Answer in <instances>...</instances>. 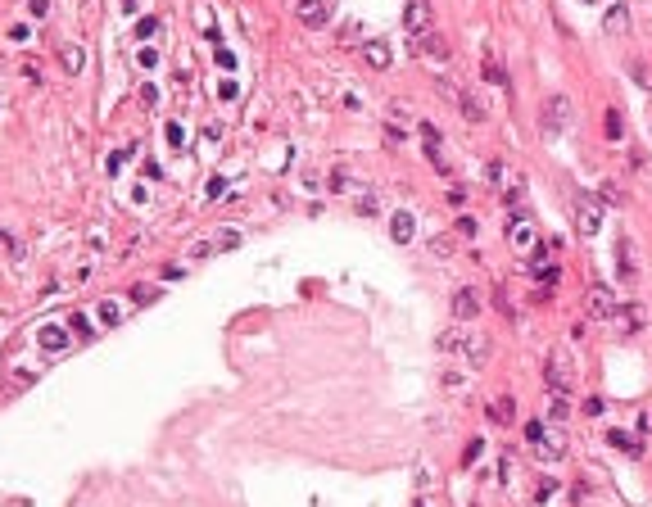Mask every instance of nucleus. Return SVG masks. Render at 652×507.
<instances>
[{"label":"nucleus","mask_w":652,"mask_h":507,"mask_svg":"<svg viewBox=\"0 0 652 507\" xmlns=\"http://www.w3.org/2000/svg\"><path fill=\"white\" fill-rule=\"evenodd\" d=\"M439 349H444V353H462L467 367H485L489 353H494V344H489L481 331H444V336H439Z\"/></svg>","instance_id":"f257e3e1"},{"label":"nucleus","mask_w":652,"mask_h":507,"mask_svg":"<svg viewBox=\"0 0 652 507\" xmlns=\"http://www.w3.org/2000/svg\"><path fill=\"white\" fill-rule=\"evenodd\" d=\"M567 122H571V100H567L562 91H558V95H548V100H544V113H539V127L553 136V131H562Z\"/></svg>","instance_id":"f03ea898"},{"label":"nucleus","mask_w":652,"mask_h":507,"mask_svg":"<svg viewBox=\"0 0 652 507\" xmlns=\"http://www.w3.org/2000/svg\"><path fill=\"white\" fill-rule=\"evenodd\" d=\"M534 457H539V462H558V457H567V435H562L558 426H544V435L534 439Z\"/></svg>","instance_id":"7ed1b4c3"},{"label":"nucleus","mask_w":652,"mask_h":507,"mask_svg":"<svg viewBox=\"0 0 652 507\" xmlns=\"http://www.w3.org/2000/svg\"><path fill=\"white\" fill-rule=\"evenodd\" d=\"M544 380H548V390H558V394H571V358L567 353H548V367H544Z\"/></svg>","instance_id":"20e7f679"},{"label":"nucleus","mask_w":652,"mask_h":507,"mask_svg":"<svg viewBox=\"0 0 652 507\" xmlns=\"http://www.w3.org/2000/svg\"><path fill=\"white\" fill-rule=\"evenodd\" d=\"M36 344H41L45 353H64L73 344V331L64 327V322H45V327H36Z\"/></svg>","instance_id":"39448f33"},{"label":"nucleus","mask_w":652,"mask_h":507,"mask_svg":"<svg viewBox=\"0 0 652 507\" xmlns=\"http://www.w3.org/2000/svg\"><path fill=\"white\" fill-rule=\"evenodd\" d=\"M575 222H580V231H584V236H598V227H602V208H598V199H593V195H580V199H575Z\"/></svg>","instance_id":"423d86ee"},{"label":"nucleus","mask_w":652,"mask_h":507,"mask_svg":"<svg viewBox=\"0 0 652 507\" xmlns=\"http://www.w3.org/2000/svg\"><path fill=\"white\" fill-rule=\"evenodd\" d=\"M335 14V0H299V23L304 27H326Z\"/></svg>","instance_id":"0eeeda50"},{"label":"nucleus","mask_w":652,"mask_h":507,"mask_svg":"<svg viewBox=\"0 0 652 507\" xmlns=\"http://www.w3.org/2000/svg\"><path fill=\"white\" fill-rule=\"evenodd\" d=\"M476 313H481V290H472V285L453 290V317L458 322H472Z\"/></svg>","instance_id":"6e6552de"},{"label":"nucleus","mask_w":652,"mask_h":507,"mask_svg":"<svg viewBox=\"0 0 652 507\" xmlns=\"http://www.w3.org/2000/svg\"><path fill=\"white\" fill-rule=\"evenodd\" d=\"M602 32H607V36H625L630 32V5H621V0H616V5L602 14Z\"/></svg>","instance_id":"1a4fd4ad"},{"label":"nucleus","mask_w":652,"mask_h":507,"mask_svg":"<svg viewBox=\"0 0 652 507\" xmlns=\"http://www.w3.org/2000/svg\"><path fill=\"white\" fill-rule=\"evenodd\" d=\"M404 27H408L412 36L430 27V5H426V0H408V9H404Z\"/></svg>","instance_id":"9d476101"},{"label":"nucleus","mask_w":652,"mask_h":507,"mask_svg":"<svg viewBox=\"0 0 652 507\" xmlns=\"http://www.w3.org/2000/svg\"><path fill=\"white\" fill-rule=\"evenodd\" d=\"M362 59H367V69L385 73L390 59H395V50H390V41H367V45H362Z\"/></svg>","instance_id":"9b49d317"},{"label":"nucleus","mask_w":652,"mask_h":507,"mask_svg":"<svg viewBox=\"0 0 652 507\" xmlns=\"http://www.w3.org/2000/svg\"><path fill=\"white\" fill-rule=\"evenodd\" d=\"M417 55H426V59H448V41L439 32H417Z\"/></svg>","instance_id":"f8f14e48"},{"label":"nucleus","mask_w":652,"mask_h":507,"mask_svg":"<svg viewBox=\"0 0 652 507\" xmlns=\"http://www.w3.org/2000/svg\"><path fill=\"white\" fill-rule=\"evenodd\" d=\"M589 313L593 317H611V313H616V294H611L607 285H593L589 290Z\"/></svg>","instance_id":"ddd939ff"},{"label":"nucleus","mask_w":652,"mask_h":507,"mask_svg":"<svg viewBox=\"0 0 652 507\" xmlns=\"http://www.w3.org/2000/svg\"><path fill=\"white\" fill-rule=\"evenodd\" d=\"M611 322H616V327H625V331H644V308H639V304H616Z\"/></svg>","instance_id":"4468645a"},{"label":"nucleus","mask_w":652,"mask_h":507,"mask_svg":"<svg viewBox=\"0 0 652 507\" xmlns=\"http://www.w3.org/2000/svg\"><path fill=\"white\" fill-rule=\"evenodd\" d=\"M489 422H498V426H512V422H516V399H512V394L494 399V404H489Z\"/></svg>","instance_id":"2eb2a0df"},{"label":"nucleus","mask_w":652,"mask_h":507,"mask_svg":"<svg viewBox=\"0 0 652 507\" xmlns=\"http://www.w3.org/2000/svg\"><path fill=\"white\" fill-rule=\"evenodd\" d=\"M607 444L621 448V453H630V457H644V444H639L630 430H607Z\"/></svg>","instance_id":"dca6fc26"},{"label":"nucleus","mask_w":652,"mask_h":507,"mask_svg":"<svg viewBox=\"0 0 652 507\" xmlns=\"http://www.w3.org/2000/svg\"><path fill=\"white\" fill-rule=\"evenodd\" d=\"M412 231H417V227H412V213H395V217H390V236H395L399 245H408Z\"/></svg>","instance_id":"f3484780"},{"label":"nucleus","mask_w":652,"mask_h":507,"mask_svg":"<svg viewBox=\"0 0 652 507\" xmlns=\"http://www.w3.org/2000/svg\"><path fill=\"white\" fill-rule=\"evenodd\" d=\"M458 109H462V118H467V122H485V104L476 100L472 91H462V100H458Z\"/></svg>","instance_id":"a211bd4d"},{"label":"nucleus","mask_w":652,"mask_h":507,"mask_svg":"<svg viewBox=\"0 0 652 507\" xmlns=\"http://www.w3.org/2000/svg\"><path fill=\"white\" fill-rule=\"evenodd\" d=\"M548 417L553 422H567L571 417V394H558V390H553L548 394Z\"/></svg>","instance_id":"6ab92c4d"},{"label":"nucleus","mask_w":652,"mask_h":507,"mask_svg":"<svg viewBox=\"0 0 652 507\" xmlns=\"http://www.w3.org/2000/svg\"><path fill=\"white\" fill-rule=\"evenodd\" d=\"M69 331H73V340H95V327H91V317H86V313H73V317H69Z\"/></svg>","instance_id":"aec40b11"},{"label":"nucleus","mask_w":652,"mask_h":507,"mask_svg":"<svg viewBox=\"0 0 652 507\" xmlns=\"http://www.w3.org/2000/svg\"><path fill=\"white\" fill-rule=\"evenodd\" d=\"M485 82H489V86H507V73L498 69V59H494L489 50H485Z\"/></svg>","instance_id":"412c9836"},{"label":"nucleus","mask_w":652,"mask_h":507,"mask_svg":"<svg viewBox=\"0 0 652 507\" xmlns=\"http://www.w3.org/2000/svg\"><path fill=\"white\" fill-rule=\"evenodd\" d=\"M602 131H607L611 141H621V136H625V118H621L616 109H607V118H602Z\"/></svg>","instance_id":"4be33fe9"},{"label":"nucleus","mask_w":652,"mask_h":507,"mask_svg":"<svg viewBox=\"0 0 652 507\" xmlns=\"http://www.w3.org/2000/svg\"><path fill=\"white\" fill-rule=\"evenodd\" d=\"M558 250H562L558 241H539V245H534V258H539V263H534V272H539L544 263H553V254H558Z\"/></svg>","instance_id":"5701e85b"},{"label":"nucleus","mask_w":652,"mask_h":507,"mask_svg":"<svg viewBox=\"0 0 652 507\" xmlns=\"http://www.w3.org/2000/svg\"><path fill=\"white\" fill-rule=\"evenodd\" d=\"M95 317H100V327H104V331H109V327H118V317H122V313L113 308V304H100V308H95Z\"/></svg>","instance_id":"b1692460"},{"label":"nucleus","mask_w":652,"mask_h":507,"mask_svg":"<svg viewBox=\"0 0 652 507\" xmlns=\"http://www.w3.org/2000/svg\"><path fill=\"white\" fill-rule=\"evenodd\" d=\"M453 245H458L453 236H430V254H439V258H448V254H453Z\"/></svg>","instance_id":"393cba45"},{"label":"nucleus","mask_w":652,"mask_h":507,"mask_svg":"<svg viewBox=\"0 0 652 507\" xmlns=\"http://www.w3.org/2000/svg\"><path fill=\"white\" fill-rule=\"evenodd\" d=\"M59 59H64V69H69V73H78V69H82V50H78V45L59 50Z\"/></svg>","instance_id":"a878e982"},{"label":"nucleus","mask_w":652,"mask_h":507,"mask_svg":"<svg viewBox=\"0 0 652 507\" xmlns=\"http://www.w3.org/2000/svg\"><path fill=\"white\" fill-rule=\"evenodd\" d=\"M435 91H439V95H444V100H453V104H458V100H462V91H458V86H453V82H448V78H435Z\"/></svg>","instance_id":"bb28decb"},{"label":"nucleus","mask_w":652,"mask_h":507,"mask_svg":"<svg viewBox=\"0 0 652 507\" xmlns=\"http://www.w3.org/2000/svg\"><path fill=\"white\" fill-rule=\"evenodd\" d=\"M476 231H481V222H476L472 213H462V217H458V236H476Z\"/></svg>","instance_id":"cd10ccee"},{"label":"nucleus","mask_w":652,"mask_h":507,"mask_svg":"<svg viewBox=\"0 0 652 507\" xmlns=\"http://www.w3.org/2000/svg\"><path fill=\"white\" fill-rule=\"evenodd\" d=\"M208 245H213V250H236V245H241V236H236V231H222L218 241H208Z\"/></svg>","instance_id":"c85d7f7f"},{"label":"nucleus","mask_w":652,"mask_h":507,"mask_svg":"<svg viewBox=\"0 0 652 507\" xmlns=\"http://www.w3.org/2000/svg\"><path fill=\"white\" fill-rule=\"evenodd\" d=\"M132 299H136V304H155L159 290H155V285H136V290H132Z\"/></svg>","instance_id":"c756f323"},{"label":"nucleus","mask_w":652,"mask_h":507,"mask_svg":"<svg viewBox=\"0 0 652 507\" xmlns=\"http://www.w3.org/2000/svg\"><path fill=\"white\" fill-rule=\"evenodd\" d=\"M27 14H32L36 23H41V18L50 14V0H27Z\"/></svg>","instance_id":"7c9ffc66"},{"label":"nucleus","mask_w":652,"mask_h":507,"mask_svg":"<svg viewBox=\"0 0 652 507\" xmlns=\"http://www.w3.org/2000/svg\"><path fill=\"white\" fill-rule=\"evenodd\" d=\"M155 32H159V18H141V23H136V36H141V41H146V36H155Z\"/></svg>","instance_id":"2f4dec72"},{"label":"nucleus","mask_w":652,"mask_h":507,"mask_svg":"<svg viewBox=\"0 0 652 507\" xmlns=\"http://www.w3.org/2000/svg\"><path fill=\"white\" fill-rule=\"evenodd\" d=\"M136 64H141V69H155V64H159V55L150 50V45H141V50H136Z\"/></svg>","instance_id":"473e14b6"},{"label":"nucleus","mask_w":652,"mask_h":507,"mask_svg":"<svg viewBox=\"0 0 652 507\" xmlns=\"http://www.w3.org/2000/svg\"><path fill=\"white\" fill-rule=\"evenodd\" d=\"M213 59H218V64H222V69H236V55H232V50H227V45H213Z\"/></svg>","instance_id":"72a5a7b5"},{"label":"nucleus","mask_w":652,"mask_h":507,"mask_svg":"<svg viewBox=\"0 0 652 507\" xmlns=\"http://www.w3.org/2000/svg\"><path fill=\"white\" fill-rule=\"evenodd\" d=\"M481 453H485V439H472V444H467V453H462V462H476Z\"/></svg>","instance_id":"f704fd0d"},{"label":"nucleus","mask_w":652,"mask_h":507,"mask_svg":"<svg viewBox=\"0 0 652 507\" xmlns=\"http://www.w3.org/2000/svg\"><path fill=\"white\" fill-rule=\"evenodd\" d=\"M553 494H558V480H544V485H539V490H534V499H539V503H544V499H553Z\"/></svg>","instance_id":"c9c22d12"},{"label":"nucleus","mask_w":652,"mask_h":507,"mask_svg":"<svg viewBox=\"0 0 652 507\" xmlns=\"http://www.w3.org/2000/svg\"><path fill=\"white\" fill-rule=\"evenodd\" d=\"M602 408H607V404H602V399H584V417H598Z\"/></svg>","instance_id":"e433bc0d"},{"label":"nucleus","mask_w":652,"mask_h":507,"mask_svg":"<svg viewBox=\"0 0 652 507\" xmlns=\"http://www.w3.org/2000/svg\"><path fill=\"white\" fill-rule=\"evenodd\" d=\"M539 435H544V422H525V439H530V444H534Z\"/></svg>","instance_id":"4c0bfd02"},{"label":"nucleus","mask_w":652,"mask_h":507,"mask_svg":"<svg viewBox=\"0 0 652 507\" xmlns=\"http://www.w3.org/2000/svg\"><path fill=\"white\" fill-rule=\"evenodd\" d=\"M417 507H426V503H417Z\"/></svg>","instance_id":"58836bf2"},{"label":"nucleus","mask_w":652,"mask_h":507,"mask_svg":"<svg viewBox=\"0 0 652 507\" xmlns=\"http://www.w3.org/2000/svg\"><path fill=\"white\" fill-rule=\"evenodd\" d=\"M584 5H589V0H584Z\"/></svg>","instance_id":"ea45409f"}]
</instances>
